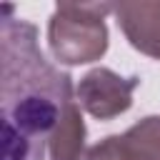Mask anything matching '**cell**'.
<instances>
[{"instance_id":"cell-2","label":"cell","mask_w":160,"mask_h":160,"mask_svg":"<svg viewBox=\"0 0 160 160\" xmlns=\"http://www.w3.org/2000/svg\"><path fill=\"white\" fill-rule=\"evenodd\" d=\"M115 2H58L48 20V45L60 65H88L108 52L105 15Z\"/></svg>"},{"instance_id":"cell-6","label":"cell","mask_w":160,"mask_h":160,"mask_svg":"<svg viewBox=\"0 0 160 160\" xmlns=\"http://www.w3.org/2000/svg\"><path fill=\"white\" fill-rule=\"evenodd\" d=\"M82 108L78 100H70L48 140V155L50 160H85V122H82Z\"/></svg>"},{"instance_id":"cell-1","label":"cell","mask_w":160,"mask_h":160,"mask_svg":"<svg viewBox=\"0 0 160 160\" xmlns=\"http://www.w3.org/2000/svg\"><path fill=\"white\" fill-rule=\"evenodd\" d=\"M70 100H75L72 78L42 55L38 28L5 15L0 22L2 160H45L48 140Z\"/></svg>"},{"instance_id":"cell-4","label":"cell","mask_w":160,"mask_h":160,"mask_svg":"<svg viewBox=\"0 0 160 160\" xmlns=\"http://www.w3.org/2000/svg\"><path fill=\"white\" fill-rule=\"evenodd\" d=\"M85 160H160V115H148L125 132L102 138Z\"/></svg>"},{"instance_id":"cell-5","label":"cell","mask_w":160,"mask_h":160,"mask_svg":"<svg viewBox=\"0 0 160 160\" xmlns=\"http://www.w3.org/2000/svg\"><path fill=\"white\" fill-rule=\"evenodd\" d=\"M112 15L125 40L138 52L160 60V2L158 0L115 2Z\"/></svg>"},{"instance_id":"cell-3","label":"cell","mask_w":160,"mask_h":160,"mask_svg":"<svg viewBox=\"0 0 160 160\" xmlns=\"http://www.w3.org/2000/svg\"><path fill=\"white\" fill-rule=\"evenodd\" d=\"M138 85H140L138 75L122 78L110 68H92L80 78L75 88V100L88 115L98 120H112L125 110H130L132 92Z\"/></svg>"}]
</instances>
